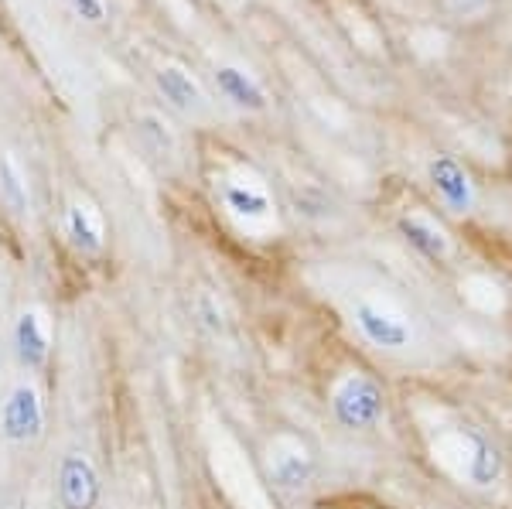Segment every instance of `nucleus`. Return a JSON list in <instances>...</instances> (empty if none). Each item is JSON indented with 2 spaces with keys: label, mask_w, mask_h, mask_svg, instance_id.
Returning <instances> with one entry per match:
<instances>
[{
  "label": "nucleus",
  "mask_w": 512,
  "mask_h": 509,
  "mask_svg": "<svg viewBox=\"0 0 512 509\" xmlns=\"http://www.w3.org/2000/svg\"><path fill=\"white\" fill-rule=\"evenodd\" d=\"M403 414L417 451L437 479L465 496L495 499L509 486V451L465 400L441 387L414 383L403 393Z\"/></svg>",
  "instance_id": "1"
},
{
  "label": "nucleus",
  "mask_w": 512,
  "mask_h": 509,
  "mask_svg": "<svg viewBox=\"0 0 512 509\" xmlns=\"http://www.w3.org/2000/svg\"><path fill=\"white\" fill-rule=\"evenodd\" d=\"M349 318L359 339L376 352H383V356L417 359L431 346L424 315L410 301H403L400 294L383 291V287L355 294L349 305Z\"/></svg>",
  "instance_id": "2"
},
{
  "label": "nucleus",
  "mask_w": 512,
  "mask_h": 509,
  "mask_svg": "<svg viewBox=\"0 0 512 509\" xmlns=\"http://www.w3.org/2000/svg\"><path fill=\"white\" fill-rule=\"evenodd\" d=\"M393 233L427 267L444 270V274H458L461 270V257H465L461 229L431 199H420L414 192L403 195L393 205Z\"/></svg>",
  "instance_id": "3"
},
{
  "label": "nucleus",
  "mask_w": 512,
  "mask_h": 509,
  "mask_svg": "<svg viewBox=\"0 0 512 509\" xmlns=\"http://www.w3.org/2000/svg\"><path fill=\"white\" fill-rule=\"evenodd\" d=\"M420 178H424L427 199L458 229L472 226L482 216L485 185L461 154L448 151V147H431L420 161Z\"/></svg>",
  "instance_id": "4"
},
{
  "label": "nucleus",
  "mask_w": 512,
  "mask_h": 509,
  "mask_svg": "<svg viewBox=\"0 0 512 509\" xmlns=\"http://www.w3.org/2000/svg\"><path fill=\"white\" fill-rule=\"evenodd\" d=\"M390 407V390H386L383 376H376L373 369L352 366L338 373L332 387H328V410H332L338 428L349 434H369L383 428Z\"/></svg>",
  "instance_id": "5"
},
{
  "label": "nucleus",
  "mask_w": 512,
  "mask_h": 509,
  "mask_svg": "<svg viewBox=\"0 0 512 509\" xmlns=\"http://www.w3.org/2000/svg\"><path fill=\"white\" fill-rule=\"evenodd\" d=\"M267 475L280 492L301 496V492H308L311 482H315L318 462L301 438L280 434V438L270 441V448H267Z\"/></svg>",
  "instance_id": "6"
},
{
  "label": "nucleus",
  "mask_w": 512,
  "mask_h": 509,
  "mask_svg": "<svg viewBox=\"0 0 512 509\" xmlns=\"http://www.w3.org/2000/svg\"><path fill=\"white\" fill-rule=\"evenodd\" d=\"M219 202L222 209L243 226H270L274 223V195L267 192V185L256 178L229 175L219 182Z\"/></svg>",
  "instance_id": "7"
},
{
  "label": "nucleus",
  "mask_w": 512,
  "mask_h": 509,
  "mask_svg": "<svg viewBox=\"0 0 512 509\" xmlns=\"http://www.w3.org/2000/svg\"><path fill=\"white\" fill-rule=\"evenodd\" d=\"M41 428H45V410H41L35 387H14L11 397L4 400V410H0L4 438L24 445V441H35Z\"/></svg>",
  "instance_id": "8"
},
{
  "label": "nucleus",
  "mask_w": 512,
  "mask_h": 509,
  "mask_svg": "<svg viewBox=\"0 0 512 509\" xmlns=\"http://www.w3.org/2000/svg\"><path fill=\"white\" fill-rule=\"evenodd\" d=\"M59 499L65 509H96L99 475L86 455H65L59 469Z\"/></svg>",
  "instance_id": "9"
},
{
  "label": "nucleus",
  "mask_w": 512,
  "mask_h": 509,
  "mask_svg": "<svg viewBox=\"0 0 512 509\" xmlns=\"http://www.w3.org/2000/svg\"><path fill=\"white\" fill-rule=\"evenodd\" d=\"M458 294L482 318H502L509 311V291L485 270H458Z\"/></svg>",
  "instance_id": "10"
},
{
  "label": "nucleus",
  "mask_w": 512,
  "mask_h": 509,
  "mask_svg": "<svg viewBox=\"0 0 512 509\" xmlns=\"http://www.w3.org/2000/svg\"><path fill=\"white\" fill-rule=\"evenodd\" d=\"M212 79H216V89L236 106V110H243V113L267 110V103H270L267 89H263V82L256 79L253 72H246L243 65H216Z\"/></svg>",
  "instance_id": "11"
},
{
  "label": "nucleus",
  "mask_w": 512,
  "mask_h": 509,
  "mask_svg": "<svg viewBox=\"0 0 512 509\" xmlns=\"http://www.w3.org/2000/svg\"><path fill=\"white\" fill-rule=\"evenodd\" d=\"M154 82H158L164 100L181 113H195L205 106V93H202V86H198V79L192 72L181 69V65H161V69L154 72Z\"/></svg>",
  "instance_id": "12"
},
{
  "label": "nucleus",
  "mask_w": 512,
  "mask_h": 509,
  "mask_svg": "<svg viewBox=\"0 0 512 509\" xmlns=\"http://www.w3.org/2000/svg\"><path fill=\"white\" fill-rule=\"evenodd\" d=\"M14 349H18V359L28 369H38L45 366L48 359V328H45V318L38 311H24L14 325Z\"/></svg>",
  "instance_id": "13"
},
{
  "label": "nucleus",
  "mask_w": 512,
  "mask_h": 509,
  "mask_svg": "<svg viewBox=\"0 0 512 509\" xmlns=\"http://www.w3.org/2000/svg\"><path fill=\"white\" fill-rule=\"evenodd\" d=\"M444 21L461 24V28H478V24L492 21L499 0H437Z\"/></svg>",
  "instance_id": "14"
},
{
  "label": "nucleus",
  "mask_w": 512,
  "mask_h": 509,
  "mask_svg": "<svg viewBox=\"0 0 512 509\" xmlns=\"http://www.w3.org/2000/svg\"><path fill=\"white\" fill-rule=\"evenodd\" d=\"M65 226H69V236H72V246L82 253H99L103 250V229H99L96 216L89 209H82V205H76V209L69 212V219H65Z\"/></svg>",
  "instance_id": "15"
},
{
  "label": "nucleus",
  "mask_w": 512,
  "mask_h": 509,
  "mask_svg": "<svg viewBox=\"0 0 512 509\" xmlns=\"http://www.w3.org/2000/svg\"><path fill=\"white\" fill-rule=\"evenodd\" d=\"M0 199L11 205L14 212H24L28 209V192H24V182H21V171L7 154H0Z\"/></svg>",
  "instance_id": "16"
},
{
  "label": "nucleus",
  "mask_w": 512,
  "mask_h": 509,
  "mask_svg": "<svg viewBox=\"0 0 512 509\" xmlns=\"http://www.w3.org/2000/svg\"><path fill=\"white\" fill-rule=\"evenodd\" d=\"M72 7H76V14L82 21H103L106 18V0H72Z\"/></svg>",
  "instance_id": "17"
},
{
  "label": "nucleus",
  "mask_w": 512,
  "mask_h": 509,
  "mask_svg": "<svg viewBox=\"0 0 512 509\" xmlns=\"http://www.w3.org/2000/svg\"><path fill=\"white\" fill-rule=\"evenodd\" d=\"M352 509H393V506H386V503H376V499H366V503H355Z\"/></svg>",
  "instance_id": "18"
},
{
  "label": "nucleus",
  "mask_w": 512,
  "mask_h": 509,
  "mask_svg": "<svg viewBox=\"0 0 512 509\" xmlns=\"http://www.w3.org/2000/svg\"><path fill=\"white\" fill-rule=\"evenodd\" d=\"M444 509H454V506H444Z\"/></svg>",
  "instance_id": "19"
}]
</instances>
